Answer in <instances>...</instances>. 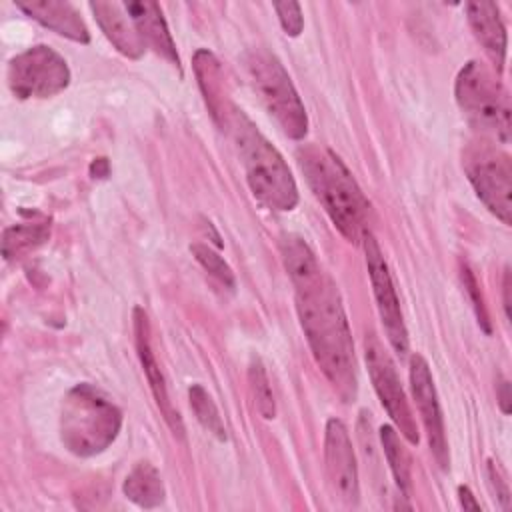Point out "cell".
<instances>
[{
    "label": "cell",
    "mask_w": 512,
    "mask_h": 512,
    "mask_svg": "<svg viewBox=\"0 0 512 512\" xmlns=\"http://www.w3.org/2000/svg\"><path fill=\"white\" fill-rule=\"evenodd\" d=\"M16 6L26 12L30 18L40 22L42 26L54 30L56 34L88 44L90 32L86 22L82 20L80 12L70 4L62 0H16Z\"/></svg>",
    "instance_id": "5bb4252c"
},
{
    "label": "cell",
    "mask_w": 512,
    "mask_h": 512,
    "mask_svg": "<svg viewBox=\"0 0 512 512\" xmlns=\"http://www.w3.org/2000/svg\"><path fill=\"white\" fill-rule=\"evenodd\" d=\"M90 10L94 12V18L102 28L104 36L114 44L120 54L136 60L146 52V44L138 34L132 18L128 16L124 4L96 0L90 2Z\"/></svg>",
    "instance_id": "9a60e30c"
},
{
    "label": "cell",
    "mask_w": 512,
    "mask_h": 512,
    "mask_svg": "<svg viewBox=\"0 0 512 512\" xmlns=\"http://www.w3.org/2000/svg\"><path fill=\"white\" fill-rule=\"evenodd\" d=\"M468 182L482 204L504 224L512 220V162L490 142H470L462 154Z\"/></svg>",
    "instance_id": "52a82bcc"
},
{
    "label": "cell",
    "mask_w": 512,
    "mask_h": 512,
    "mask_svg": "<svg viewBox=\"0 0 512 512\" xmlns=\"http://www.w3.org/2000/svg\"><path fill=\"white\" fill-rule=\"evenodd\" d=\"M188 398H190V408L196 414V420L202 424V428L214 434L218 440H226V428L220 418V412L212 396L204 390V386L192 384L188 390Z\"/></svg>",
    "instance_id": "603a6c76"
},
{
    "label": "cell",
    "mask_w": 512,
    "mask_h": 512,
    "mask_svg": "<svg viewBox=\"0 0 512 512\" xmlns=\"http://www.w3.org/2000/svg\"><path fill=\"white\" fill-rule=\"evenodd\" d=\"M458 500L464 510H482L480 502L474 498V494L470 492L468 486H458Z\"/></svg>",
    "instance_id": "f1b7e54d"
},
{
    "label": "cell",
    "mask_w": 512,
    "mask_h": 512,
    "mask_svg": "<svg viewBox=\"0 0 512 512\" xmlns=\"http://www.w3.org/2000/svg\"><path fill=\"white\" fill-rule=\"evenodd\" d=\"M132 320H134V344H136V352L142 364V370L146 374V380L150 384L152 396L156 400V406L162 412V418L166 420L168 428L174 432V436L184 438V424L182 418L178 414V410L172 406L170 396H168V388H166V380L164 374L156 362V356L152 352V344H150V322H148V314L136 306L132 312Z\"/></svg>",
    "instance_id": "4fadbf2b"
},
{
    "label": "cell",
    "mask_w": 512,
    "mask_h": 512,
    "mask_svg": "<svg viewBox=\"0 0 512 512\" xmlns=\"http://www.w3.org/2000/svg\"><path fill=\"white\" fill-rule=\"evenodd\" d=\"M124 496L140 508H156L164 502L160 472L150 462H138L122 484Z\"/></svg>",
    "instance_id": "d6986e66"
},
{
    "label": "cell",
    "mask_w": 512,
    "mask_h": 512,
    "mask_svg": "<svg viewBox=\"0 0 512 512\" xmlns=\"http://www.w3.org/2000/svg\"><path fill=\"white\" fill-rule=\"evenodd\" d=\"M324 468L328 488L344 506H358L360 484H358V464L348 436L346 426L330 418L326 422L324 434Z\"/></svg>",
    "instance_id": "8fae6325"
},
{
    "label": "cell",
    "mask_w": 512,
    "mask_h": 512,
    "mask_svg": "<svg viewBox=\"0 0 512 512\" xmlns=\"http://www.w3.org/2000/svg\"><path fill=\"white\" fill-rule=\"evenodd\" d=\"M504 312H506V318H510V290H512V284H510V270L506 268L504 270Z\"/></svg>",
    "instance_id": "4dcf8cb0"
},
{
    "label": "cell",
    "mask_w": 512,
    "mask_h": 512,
    "mask_svg": "<svg viewBox=\"0 0 512 512\" xmlns=\"http://www.w3.org/2000/svg\"><path fill=\"white\" fill-rule=\"evenodd\" d=\"M486 474H488L490 488H492L494 496L498 498L500 506L504 510H508L510 508V488H508V480H506V474H504L502 466L498 462H494V460H488Z\"/></svg>",
    "instance_id": "4316f807"
},
{
    "label": "cell",
    "mask_w": 512,
    "mask_h": 512,
    "mask_svg": "<svg viewBox=\"0 0 512 512\" xmlns=\"http://www.w3.org/2000/svg\"><path fill=\"white\" fill-rule=\"evenodd\" d=\"M454 96L472 126L498 142H508L510 98L486 66L474 60L464 64L456 76Z\"/></svg>",
    "instance_id": "8992f818"
},
{
    "label": "cell",
    "mask_w": 512,
    "mask_h": 512,
    "mask_svg": "<svg viewBox=\"0 0 512 512\" xmlns=\"http://www.w3.org/2000/svg\"><path fill=\"white\" fill-rule=\"evenodd\" d=\"M462 282H464V288H466V292L470 294V298H472V306H474V310H476V316H478V322L482 324V328L486 330V332H490V322H488V314H486V306H484V300H482V296H480V288H478V282H476V278H474V274L464 266L462 268Z\"/></svg>",
    "instance_id": "83f0119b"
},
{
    "label": "cell",
    "mask_w": 512,
    "mask_h": 512,
    "mask_svg": "<svg viewBox=\"0 0 512 512\" xmlns=\"http://www.w3.org/2000/svg\"><path fill=\"white\" fill-rule=\"evenodd\" d=\"M294 290L298 318L314 362L334 392L344 402H352L358 392L356 356L336 284L320 270L312 278L296 282Z\"/></svg>",
    "instance_id": "6da1fadb"
},
{
    "label": "cell",
    "mask_w": 512,
    "mask_h": 512,
    "mask_svg": "<svg viewBox=\"0 0 512 512\" xmlns=\"http://www.w3.org/2000/svg\"><path fill=\"white\" fill-rule=\"evenodd\" d=\"M362 246L366 254V266H368V276L372 284V292L376 298V308L386 332V338L392 346V350L398 356H406L408 352V330L404 324V316L400 310V302L396 296V288L388 270V264L384 260V254L372 236V232H366L362 236Z\"/></svg>",
    "instance_id": "30bf717a"
},
{
    "label": "cell",
    "mask_w": 512,
    "mask_h": 512,
    "mask_svg": "<svg viewBox=\"0 0 512 512\" xmlns=\"http://www.w3.org/2000/svg\"><path fill=\"white\" fill-rule=\"evenodd\" d=\"M380 442H382V450H384V456L388 460V466H390V472L396 480V486L400 490V494L404 498H410V492H412V476H410V458H408V452L406 448L402 446L400 442V436H398V430L390 424H384L380 428Z\"/></svg>",
    "instance_id": "7402d4cb"
},
{
    "label": "cell",
    "mask_w": 512,
    "mask_h": 512,
    "mask_svg": "<svg viewBox=\"0 0 512 512\" xmlns=\"http://www.w3.org/2000/svg\"><path fill=\"white\" fill-rule=\"evenodd\" d=\"M248 382H250V390H252L258 412L262 414V418L272 420L276 416V402H274L272 386L264 370V364L256 356L250 360V366H248Z\"/></svg>",
    "instance_id": "cb8c5ba5"
},
{
    "label": "cell",
    "mask_w": 512,
    "mask_h": 512,
    "mask_svg": "<svg viewBox=\"0 0 512 512\" xmlns=\"http://www.w3.org/2000/svg\"><path fill=\"white\" fill-rule=\"evenodd\" d=\"M498 402H500V410L504 414H510V384L506 380H502L498 384Z\"/></svg>",
    "instance_id": "f546056e"
},
{
    "label": "cell",
    "mask_w": 512,
    "mask_h": 512,
    "mask_svg": "<svg viewBox=\"0 0 512 512\" xmlns=\"http://www.w3.org/2000/svg\"><path fill=\"white\" fill-rule=\"evenodd\" d=\"M194 72L200 84V90L204 94L206 106L216 122L222 120L226 110L230 108V100L224 96V80H222V68L216 56L208 50H198L194 54Z\"/></svg>",
    "instance_id": "ac0fdd59"
},
{
    "label": "cell",
    "mask_w": 512,
    "mask_h": 512,
    "mask_svg": "<svg viewBox=\"0 0 512 512\" xmlns=\"http://www.w3.org/2000/svg\"><path fill=\"white\" fill-rule=\"evenodd\" d=\"M232 138L246 174V182L264 206L288 212L298 204V186L282 154L256 128L242 108L230 104L218 122Z\"/></svg>",
    "instance_id": "7a4b0ae2"
},
{
    "label": "cell",
    "mask_w": 512,
    "mask_h": 512,
    "mask_svg": "<svg viewBox=\"0 0 512 512\" xmlns=\"http://www.w3.org/2000/svg\"><path fill=\"white\" fill-rule=\"evenodd\" d=\"M410 386H412V396L416 400L430 452L438 466L442 470H448L450 466V456H448V442H446V432H444V418L434 386V378L430 372V366L424 356L414 354L410 358Z\"/></svg>",
    "instance_id": "7c38bea8"
},
{
    "label": "cell",
    "mask_w": 512,
    "mask_h": 512,
    "mask_svg": "<svg viewBox=\"0 0 512 512\" xmlns=\"http://www.w3.org/2000/svg\"><path fill=\"white\" fill-rule=\"evenodd\" d=\"M190 252L194 254V258L200 262V266L206 272H210L214 278H218L224 286L234 288V284H236L234 272H232V268L226 264V260L218 252H214L208 244H200V242L192 244Z\"/></svg>",
    "instance_id": "d4e9b609"
},
{
    "label": "cell",
    "mask_w": 512,
    "mask_h": 512,
    "mask_svg": "<svg viewBox=\"0 0 512 512\" xmlns=\"http://www.w3.org/2000/svg\"><path fill=\"white\" fill-rule=\"evenodd\" d=\"M122 428L120 408L96 386L82 382L68 390L60 412V440L68 452L90 458L104 452Z\"/></svg>",
    "instance_id": "277c9868"
},
{
    "label": "cell",
    "mask_w": 512,
    "mask_h": 512,
    "mask_svg": "<svg viewBox=\"0 0 512 512\" xmlns=\"http://www.w3.org/2000/svg\"><path fill=\"white\" fill-rule=\"evenodd\" d=\"M70 84L66 60L46 44L16 54L8 64V86L20 100L50 98Z\"/></svg>",
    "instance_id": "ba28073f"
},
{
    "label": "cell",
    "mask_w": 512,
    "mask_h": 512,
    "mask_svg": "<svg viewBox=\"0 0 512 512\" xmlns=\"http://www.w3.org/2000/svg\"><path fill=\"white\" fill-rule=\"evenodd\" d=\"M48 234H50V220L48 218L12 224L4 230L2 254H4L6 260L22 258L28 252L36 250L42 242H46Z\"/></svg>",
    "instance_id": "ffe728a7"
},
{
    "label": "cell",
    "mask_w": 512,
    "mask_h": 512,
    "mask_svg": "<svg viewBox=\"0 0 512 512\" xmlns=\"http://www.w3.org/2000/svg\"><path fill=\"white\" fill-rule=\"evenodd\" d=\"M298 164L338 232L348 242H360L370 232V202L346 164L330 148L318 146L300 148Z\"/></svg>",
    "instance_id": "3957f363"
},
{
    "label": "cell",
    "mask_w": 512,
    "mask_h": 512,
    "mask_svg": "<svg viewBox=\"0 0 512 512\" xmlns=\"http://www.w3.org/2000/svg\"><path fill=\"white\" fill-rule=\"evenodd\" d=\"M124 8L132 18L138 34L142 36L146 48H152L156 54H160L180 70L176 44L172 40V34L168 30V24L162 16L160 6L152 0H140V2H124Z\"/></svg>",
    "instance_id": "2e32d148"
},
{
    "label": "cell",
    "mask_w": 512,
    "mask_h": 512,
    "mask_svg": "<svg viewBox=\"0 0 512 512\" xmlns=\"http://www.w3.org/2000/svg\"><path fill=\"white\" fill-rule=\"evenodd\" d=\"M274 10L278 14V20L288 36H298L304 28V18L298 2H282L274 4Z\"/></svg>",
    "instance_id": "484cf974"
},
{
    "label": "cell",
    "mask_w": 512,
    "mask_h": 512,
    "mask_svg": "<svg viewBox=\"0 0 512 512\" xmlns=\"http://www.w3.org/2000/svg\"><path fill=\"white\" fill-rule=\"evenodd\" d=\"M468 24L482 44L488 58L494 62L496 70L502 72L506 60V28L500 18V10L494 2H468L466 4Z\"/></svg>",
    "instance_id": "e0dca14e"
},
{
    "label": "cell",
    "mask_w": 512,
    "mask_h": 512,
    "mask_svg": "<svg viewBox=\"0 0 512 512\" xmlns=\"http://www.w3.org/2000/svg\"><path fill=\"white\" fill-rule=\"evenodd\" d=\"M364 354H366V366H368L372 386H374L384 410L396 424V430H400V434L410 444H418L420 442L418 426L412 416L404 388L400 384L396 366H394L390 354L384 350L382 342L374 334L366 336Z\"/></svg>",
    "instance_id": "9c48e42d"
},
{
    "label": "cell",
    "mask_w": 512,
    "mask_h": 512,
    "mask_svg": "<svg viewBox=\"0 0 512 512\" xmlns=\"http://www.w3.org/2000/svg\"><path fill=\"white\" fill-rule=\"evenodd\" d=\"M244 66L262 104L282 132L292 140H302L308 132V116L282 62L266 48H252L244 56Z\"/></svg>",
    "instance_id": "5b68a950"
},
{
    "label": "cell",
    "mask_w": 512,
    "mask_h": 512,
    "mask_svg": "<svg viewBox=\"0 0 512 512\" xmlns=\"http://www.w3.org/2000/svg\"><path fill=\"white\" fill-rule=\"evenodd\" d=\"M280 254H282V262H284V268H286L292 284L302 282L306 278H312L314 274H318L322 270L314 252L304 242V238H300L298 234H284L282 236Z\"/></svg>",
    "instance_id": "44dd1931"
}]
</instances>
